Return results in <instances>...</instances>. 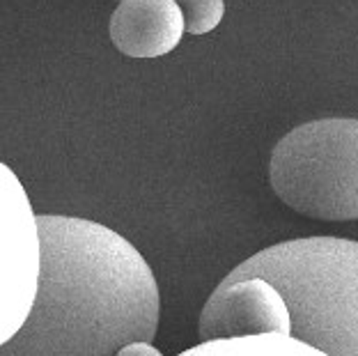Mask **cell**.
<instances>
[{
	"instance_id": "obj_1",
	"label": "cell",
	"mask_w": 358,
	"mask_h": 356,
	"mask_svg": "<svg viewBox=\"0 0 358 356\" xmlns=\"http://www.w3.org/2000/svg\"><path fill=\"white\" fill-rule=\"evenodd\" d=\"M35 306L0 356H120L159 331L161 297L131 241L90 218L42 214Z\"/></svg>"
},
{
	"instance_id": "obj_3",
	"label": "cell",
	"mask_w": 358,
	"mask_h": 356,
	"mask_svg": "<svg viewBox=\"0 0 358 356\" xmlns=\"http://www.w3.org/2000/svg\"><path fill=\"white\" fill-rule=\"evenodd\" d=\"M268 182L285 205L320 221L358 218V120H313L282 136Z\"/></svg>"
},
{
	"instance_id": "obj_2",
	"label": "cell",
	"mask_w": 358,
	"mask_h": 356,
	"mask_svg": "<svg viewBox=\"0 0 358 356\" xmlns=\"http://www.w3.org/2000/svg\"><path fill=\"white\" fill-rule=\"evenodd\" d=\"M262 278L289 311V338L327 356H358V241L303 237L250 255L225 280Z\"/></svg>"
},
{
	"instance_id": "obj_8",
	"label": "cell",
	"mask_w": 358,
	"mask_h": 356,
	"mask_svg": "<svg viewBox=\"0 0 358 356\" xmlns=\"http://www.w3.org/2000/svg\"><path fill=\"white\" fill-rule=\"evenodd\" d=\"M184 16V28L189 35H205L221 23L225 14L223 0H175Z\"/></svg>"
},
{
	"instance_id": "obj_6",
	"label": "cell",
	"mask_w": 358,
	"mask_h": 356,
	"mask_svg": "<svg viewBox=\"0 0 358 356\" xmlns=\"http://www.w3.org/2000/svg\"><path fill=\"white\" fill-rule=\"evenodd\" d=\"M110 39L129 58L170 53L186 32L175 0H122L110 16Z\"/></svg>"
},
{
	"instance_id": "obj_4",
	"label": "cell",
	"mask_w": 358,
	"mask_h": 356,
	"mask_svg": "<svg viewBox=\"0 0 358 356\" xmlns=\"http://www.w3.org/2000/svg\"><path fill=\"white\" fill-rule=\"evenodd\" d=\"M44 266L39 216L32 212L21 182L3 166V343L19 334L35 306Z\"/></svg>"
},
{
	"instance_id": "obj_5",
	"label": "cell",
	"mask_w": 358,
	"mask_h": 356,
	"mask_svg": "<svg viewBox=\"0 0 358 356\" xmlns=\"http://www.w3.org/2000/svg\"><path fill=\"white\" fill-rule=\"evenodd\" d=\"M292 322L282 294L262 278L221 280L200 313L198 336L202 343L230 338L289 336Z\"/></svg>"
},
{
	"instance_id": "obj_9",
	"label": "cell",
	"mask_w": 358,
	"mask_h": 356,
	"mask_svg": "<svg viewBox=\"0 0 358 356\" xmlns=\"http://www.w3.org/2000/svg\"><path fill=\"white\" fill-rule=\"evenodd\" d=\"M120 3H122V0H120Z\"/></svg>"
},
{
	"instance_id": "obj_7",
	"label": "cell",
	"mask_w": 358,
	"mask_h": 356,
	"mask_svg": "<svg viewBox=\"0 0 358 356\" xmlns=\"http://www.w3.org/2000/svg\"><path fill=\"white\" fill-rule=\"evenodd\" d=\"M177 356H327L315 347L303 345L289 336L266 334V336H246L230 338V341L200 343L184 350Z\"/></svg>"
}]
</instances>
